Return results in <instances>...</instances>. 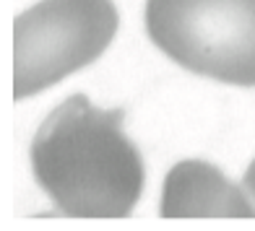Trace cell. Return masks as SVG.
Masks as SVG:
<instances>
[{
  "label": "cell",
  "instance_id": "obj_2",
  "mask_svg": "<svg viewBox=\"0 0 255 231\" xmlns=\"http://www.w3.org/2000/svg\"><path fill=\"white\" fill-rule=\"evenodd\" d=\"M146 34L185 71L255 88V0H146Z\"/></svg>",
  "mask_w": 255,
  "mask_h": 231
},
{
  "label": "cell",
  "instance_id": "obj_4",
  "mask_svg": "<svg viewBox=\"0 0 255 231\" xmlns=\"http://www.w3.org/2000/svg\"><path fill=\"white\" fill-rule=\"evenodd\" d=\"M159 213L164 218H255V203L214 164L188 158L167 171Z\"/></svg>",
  "mask_w": 255,
  "mask_h": 231
},
{
  "label": "cell",
  "instance_id": "obj_3",
  "mask_svg": "<svg viewBox=\"0 0 255 231\" xmlns=\"http://www.w3.org/2000/svg\"><path fill=\"white\" fill-rule=\"evenodd\" d=\"M120 26L112 0H42L13 18V99L55 86L97 60Z\"/></svg>",
  "mask_w": 255,
  "mask_h": 231
},
{
  "label": "cell",
  "instance_id": "obj_5",
  "mask_svg": "<svg viewBox=\"0 0 255 231\" xmlns=\"http://www.w3.org/2000/svg\"><path fill=\"white\" fill-rule=\"evenodd\" d=\"M242 187H245V192L250 195V200L255 203V158L250 161V166L245 171V177H242Z\"/></svg>",
  "mask_w": 255,
  "mask_h": 231
},
{
  "label": "cell",
  "instance_id": "obj_1",
  "mask_svg": "<svg viewBox=\"0 0 255 231\" xmlns=\"http://www.w3.org/2000/svg\"><path fill=\"white\" fill-rule=\"evenodd\" d=\"M123 109L68 96L31 141V171L63 216L125 218L143 192V158L123 133Z\"/></svg>",
  "mask_w": 255,
  "mask_h": 231
}]
</instances>
